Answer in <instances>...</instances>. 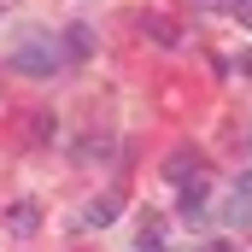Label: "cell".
I'll use <instances>...</instances> for the list:
<instances>
[{"mask_svg":"<svg viewBox=\"0 0 252 252\" xmlns=\"http://www.w3.org/2000/svg\"><path fill=\"white\" fill-rule=\"evenodd\" d=\"M0 18H6V0H0Z\"/></svg>","mask_w":252,"mask_h":252,"instance_id":"30bf717a","label":"cell"},{"mask_svg":"<svg viewBox=\"0 0 252 252\" xmlns=\"http://www.w3.org/2000/svg\"><path fill=\"white\" fill-rule=\"evenodd\" d=\"M229 12H247V18H252V0H229Z\"/></svg>","mask_w":252,"mask_h":252,"instance_id":"52a82bcc","label":"cell"},{"mask_svg":"<svg viewBox=\"0 0 252 252\" xmlns=\"http://www.w3.org/2000/svg\"><path fill=\"white\" fill-rule=\"evenodd\" d=\"M223 223H229V229H247L252 223V193H229V199H223Z\"/></svg>","mask_w":252,"mask_h":252,"instance_id":"3957f363","label":"cell"},{"mask_svg":"<svg viewBox=\"0 0 252 252\" xmlns=\"http://www.w3.org/2000/svg\"><path fill=\"white\" fill-rule=\"evenodd\" d=\"M235 188H241V193H252V170H247V176H241V182H235Z\"/></svg>","mask_w":252,"mask_h":252,"instance_id":"9c48e42d","label":"cell"},{"mask_svg":"<svg viewBox=\"0 0 252 252\" xmlns=\"http://www.w3.org/2000/svg\"><path fill=\"white\" fill-rule=\"evenodd\" d=\"M64 59H70V47H64L53 30H18V35H12V47H6V64H12V70H24V76H35V82L59 76Z\"/></svg>","mask_w":252,"mask_h":252,"instance_id":"6da1fadb","label":"cell"},{"mask_svg":"<svg viewBox=\"0 0 252 252\" xmlns=\"http://www.w3.org/2000/svg\"><path fill=\"white\" fill-rule=\"evenodd\" d=\"M112 217H118V193H100V199L88 205V217H82V223H88V229H106Z\"/></svg>","mask_w":252,"mask_h":252,"instance_id":"5b68a950","label":"cell"},{"mask_svg":"<svg viewBox=\"0 0 252 252\" xmlns=\"http://www.w3.org/2000/svg\"><path fill=\"white\" fill-rule=\"evenodd\" d=\"M141 252H153V247H141Z\"/></svg>","mask_w":252,"mask_h":252,"instance_id":"8fae6325","label":"cell"},{"mask_svg":"<svg viewBox=\"0 0 252 252\" xmlns=\"http://www.w3.org/2000/svg\"><path fill=\"white\" fill-rule=\"evenodd\" d=\"M205 252H235V247H229V241H211V247H205Z\"/></svg>","mask_w":252,"mask_h":252,"instance_id":"ba28073f","label":"cell"},{"mask_svg":"<svg viewBox=\"0 0 252 252\" xmlns=\"http://www.w3.org/2000/svg\"><path fill=\"white\" fill-rule=\"evenodd\" d=\"M6 229H12V235H35V229H41V205H35V199H18V205L6 211Z\"/></svg>","mask_w":252,"mask_h":252,"instance_id":"7a4b0ae2","label":"cell"},{"mask_svg":"<svg viewBox=\"0 0 252 252\" xmlns=\"http://www.w3.org/2000/svg\"><path fill=\"white\" fill-rule=\"evenodd\" d=\"M176 188H188V182H199V153H176L170 158V170H164Z\"/></svg>","mask_w":252,"mask_h":252,"instance_id":"277c9868","label":"cell"},{"mask_svg":"<svg viewBox=\"0 0 252 252\" xmlns=\"http://www.w3.org/2000/svg\"><path fill=\"white\" fill-rule=\"evenodd\" d=\"M64 47H70V59H88V53H94V30H88V24H70Z\"/></svg>","mask_w":252,"mask_h":252,"instance_id":"8992f818","label":"cell"}]
</instances>
